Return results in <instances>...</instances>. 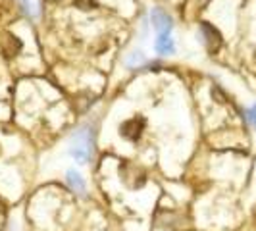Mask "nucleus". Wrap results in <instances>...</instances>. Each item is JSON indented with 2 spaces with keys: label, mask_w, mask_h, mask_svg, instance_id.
<instances>
[{
  "label": "nucleus",
  "mask_w": 256,
  "mask_h": 231,
  "mask_svg": "<svg viewBox=\"0 0 256 231\" xmlns=\"http://www.w3.org/2000/svg\"><path fill=\"white\" fill-rule=\"evenodd\" d=\"M90 154H92V129L81 128L72 135L70 156L79 164H85V162H89Z\"/></svg>",
  "instance_id": "obj_1"
},
{
  "label": "nucleus",
  "mask_w": 256,
  "mask_h": 231,
  "mask_svg": "<svg viewBox=\"0 0 256 231\" xmlns=\"http://www.w3.org/2000/svg\"><path fill=\"white\" fill-rule=\"evenodd\" d=\"M144 118L141 116H137V118H131L128 122H124L122 126H120V135L124 137V139H128V141H139L142 135V131H144Z\"/></svg>",
  "instance_id": "obj_2"
},
{
  "label": "nucleus",
  "mask_w": 256,
  "mask_h": 231,
  "mask_svg": "<svg viewBox=\"0 0 256 231\" xmlns=\"http://www.w3.org/2000/svg\"><path fill=\"white\" fill-rule=\"evenodd\" d=\"M150 20H152V27L156 29L158 35H170V31H172V18L162 8H154L152 12H150Z\"/></svg>",
  "instance_id": "obj_3"
},
{
  "label": "nucleus",
  "mask_w": 256,
  "mask_h": 231,
  "mask_svg": "<svg viewBox=\"0 0 256 231\" xmlns=\"http://www.w3.org/2000/svg\"><path fill=\"white\" fill-rule=\"evenodd\" d=\"M202 33H204V40H206V48L210 52H216L220 48V44H222V35H220V31L216 27H212L208 22H202Z\"/></svg>",
  "instance_id": "obj_4"
},
{
  "label": "nucleus",
  "mask_w": 256,
  "mask_h": 231,
  "mask_svg": "<svg viewBox=\"0 0 256 231\" xmlns=\"http://www.w3.org/2000/svg\"><path fill=\"white\" fill-rule=\"evenodd\" d=\"M154 46H156V50L160 52V54H172V52L176 50V44H174L172 35H158Z\"/></svg>",
  "instance_id": "obj_5"
},
{
  "label": "nucleus",
  "mask_w": 256,
  "mask_h": 231,
  "mask_svg": "<svg viewBox=\"0 0 256 231\" xmlns=\"http://www.w3.org/2000/svg\"><path fill=\"white\" fill-rule=\"evenodd\" d=\"M66 178H68V183H70V187L74 189L76 192L79 194H83L85 192V181L81 178V174L76 172V170H70L68 174H66Z\"/></svg>",
  "instance_id": "obj_6"
},
{
  "label": "nucleus",
  "mask_w": 256,
  "mask_h": 231,
  "mask_svg": "<svg viewBox=\"0 0 256 231\" xmlns=\"http://www.w3.org/2000/svg\"><path fill=\"white\" fill-rule=\"evenodd\" d=\"M20 2H22V8L26 10L27 16L37 18L38 12H40V4H38V0H20Z\"/></svg>",
  "instance_id": "obj_7"
},
{
  "label": "nucleus",
  "mask_w": 256,
  "mask_h": 231,
  "mask_svg": "<svg viewBox=\"0 0 256 231\" xmlns=\"http://www.w3.org/2000/svg\"><path fill=\"white\" fill-rule=\"evenodd\" d=\"M6 40H8V44H10V48H8V54L10 56H16L18 52L22 50V40L18 37H14V35H6Z\"/></svg>",
  "instance_id": "obj_8"
},
{
  "label": "nucleus",
  "mask_w": 256,
  "mask_h": 231,
  "mask_svg": "<svg viewBox=\"0 0 256 231\" xmlns=\"http://www.w3.org/2000/svg\"><path fill=\"white\" fill-rule=\"evenodd\" d=\"M74 2H76L77 8H81V10H92L96 6V0H74Z\"/></svg>",
  "instance_id": "obj_9"
},
{
  "label": "nucleus",
  "mask_w": 256,
  "mask_h": 231,
  "mask_svg": "<svg viewBox=\"0 0 256 231\" xmlns=\"http://www.w3.org/2000/svg\"><path fill=\"white\" fill-rule=\"evenodd\" d=\"M246 120H248L252 126H256V104L248 110V112H246Z\"/></svg>",
  "instance_id": "obj_10"
}]
</instances>
